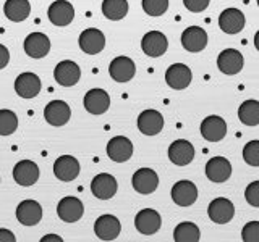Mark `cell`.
<instances>
[{
  "label": "cell",
  "mask_w": 259,
  "mask_h": 242,
  "mask_svg": "<svg viewBox=\"0 0 259 242\" xmlns=\"http://www.w3.org/2000/svg\"><path fill=\"white\" fill-rule=\"evenodd\" d=\"M102 13L110 21L123 20L128 13V0H104Z\"/></svg>",
  "instance_id": "obj_31"
},
{
  "label": "cell",
  "mask_w": 259,
  "mask_h": 242,
  "mask_svg": "<svg viewBox=\"0 0 259 242\" xmlns=\"http://www.w3.org/2000/svg\"><path fill=\"white\" fill-rule=\"evenodd\" d=\"M241 239L245 242H259V221H249L243 226Z\"/></svg>",
  "instance_id": "obj_36"
},
{
  "label": "cell",
  "mask_w": 259,
  "mask_h": 242,
  "mask_svg": "<svg viewBox=\"0 0 259 242\" xmlns=\"http://www.w3.org/2000/svg\"><path fill=\"white\" fill-rule=\"evenodd\" d=\"M164 128V116L157 110H144L138 116V129L144 136H156Z\"/></svg>",
  "instance_id": "obj_24"
},
{
  "label": "cell",
  "mask_w": 259,
  "mask_h": 242,
  "mask_svg": "<svg viewBox=\"0 0 259 242\" xmlns=\"http://www.w3.org/2000/svg\"><path fill=\"white\" fill-rule=\"evenodd\" d=\"M254 47H256V50L259 52V31L254 34Z\"/></svg>",
  "instance_id": "obj_42"
},
{
  "label": "cell",
  "mask_w": 259,
  "mask_h": 242,
  "mask_svg": "<svg viewBox=\"0 0 259 242\" xmlns=\"http://www.w3.org/2000/svg\"><path fill=\"white\" fill-rule=\"evenodd\" d=\"M183 4L186 10H190L191 13H201L209 7L210 0H183Z\"/></svg>",
  "instance_id": "obj_38"
},
{
  "label": "cell",
  "mask_w": 259,
  "mask_h": 242,
  "mask_svg": "<svg viewBox=\"0 0 259 242\" xmlns=\"http://www.w3.org/2000/svg\"><path fill=\"white\" fill-rule=\"evenodd\" d=\"M71 116V108L68 107L67 102L63 100H52L47 103L44 108V118L49 125L52 126H65L70 121Z\"/></svg>",
  "instance_id": "obj_15"
},
{
  "label": "cell",
  "mask_w": 259,
  "mask_h": 242,
  "mask_svg": "<svg viewBox=\"0 0 259 242\" xmlns=\"http://www.w3.org/2000/svg\"><path fill=\"white\" fill-rule=\"evenodd\" d=\"M243 65H245V58L237 48H225L217 56V67L227 76L238 75L243 70Z\"/></svg>",
  "instance_id": "obj_6"
},
{
  "label": "cell",
  "mask_w": 259,
  "mask_h": 242,
  "mask_svg": "<svg viewBox=\"0 0 259 242\" xmlns=\"http://www.w3.org/2000/svg\"><path fill=\"white\" fill-rule=\"evenodd\" d=\"M207 215L210 218V221H214L217 224H227V223H230L235 216V205L229 199L217 197L209 204Z\"/></svg>",
  "instance_id": "obj_3"
},
{
  "label": "cell",
  "mask_w": 259,
  "mask_h": 242,
  "mask_svg": "<svg viewBox=\"0 0 259 242\" xmlns=\"http://www.w3.org/2000/svg\"><path fill=\"white\" fill-rule=\"evenodd\" d=\"M143 10L149 16H162L168 10V0H143Z\"/></svg>",
  "instance_id": "obj_34"
},
{
  "label": "cell",
  "mask_w": 259,
  "mask_h": 242,
  "mask_svg": "<svg viewBox=\"0 0 259 242\" xmlns=\"http://www.w3.org/2000/svg\"><path fill=\"white\" fill-rule=\"evenodd\" d=\"M191 79H193V73L185 63H174V65H170L165 71L167 84L168 87L175 89V91H183V89H186L191 84Z\"/></svg>",
  "instance_id": "obj_5"
},
{
  "label": "cell",
  "mask_w": 259,
  "mask_h": 242,
  "mask_svg": "<svg viewBox=\"0 0 259 242\" xmlns=\"http://www.w3.org/2000/svg\"><path fill=\"white\" fill-rule=\"evenodd\" d=\"M109 75L117 83H128L136 75V65L130 56H117L109 65Z\"/></svg>",
  "instance_id": "obj_10"
},
{
  "label": "cell",
  "mask_w": 259,
  "mask_h": 242,
  "mask_svg": "<svg viewBox=\"0 0 259 242\" xmlns=\"http://www.w3.org/2000/svg\"><path fill=\"white\" fill-rule=\"evenodd\" d=\"M141 48L148 56L157 58V56H162L167 52L168 40H167L164 32L149 31V32H146V34L143 36V39H141Z\"/></svg>",
  "instance_id": "obj_4"
},
{
  "label": "cell",
  "mask_w": 259,
  "mask_h": 242,
  "mask_svg": "<svg viewBox=\"0 0 259 242\" xmlns=\"http://www.w3.org/2000/svg\"><path fill=\"white\" fill-rule=\"evenodd\" d=\"M121 224L117 216L101 215L94 223V232L101 240H113L120 236Z\"/></svg>",
  "instance_id": "obj_17"
},
{
  "label": "cell",
  "mask_w": 259,
  "mask_h": 242,
  "mask_svg": "<svg viewBox=\"0 0 259 242\" xmlns=\"http://www.w3.org/2000/svg\"><path fill=\"white\" fill-rule=\"evenodd\" d=\"M162 226V218L157 210L143 208L135 216V228L143 236H152L156 234Z\"/></svg>",
  "instance_id": "obj_1"
},
{
  "label": "cell",
  "mask_w": 259,
  "mask_h": 242,
  "mask_svg": "<svg viewBox=\"0 0 259 242\" xmlns=\"http://www.w3.org/2000/svg\"><path fill=\"white\" fill-rule=\"evenodd\" d=\"M4 13L10 21L21 23L31 13V4L28 0H7L4 5Z\"/></svg>",
  "instance_id": "obj_29"
},
{
  "label": "cell",
  "mask_w": 259,
  "mask_h": 242,
  "mask_svg": "<svg viewBox=\"0 0 259 242\" xmlns=\"http://www.w3.org/2000/svg\"><path fill=\"white\" fill-rule=\"evenodd\" d=\"M243 158L249 166H259V141H249L243 147Z\"/></svg>",
  "instance_id": "obj_35"
},
{
  "label": "cell",
  "mask_w": 259,
  "mask_h": 242,
  "mask_svg": "<svg viewBox=\"0 0 259 242\" xmlns=\"http://www.w3.org/2000/svg\"><path fill=\"white\" fill-rule=\"evenodd\" d=\"M199 131L207 142H221L227 134V123L224 118L210 115L202 119Z\"/></svg>",
  "instance_id": "obj_12"
},
{
  "label": "cell",
  "mask_w": 259,
  "mask_h": 242,
  "mask_svg": "<svg viewBox=\"0 0 259 242\" xmlns=\"http://www.w3.org/2000/svg\"><path fill=\"white\" fill-rule=\"evenodd\" d=\"M194 158V147L193 144L185 139H177L170 144L168 147V160L177 166L190 165Z\"/></svg>",
  "instance_id": "obj_19"
},
{
  "label": "cell",
  "mask_w": 259,
  "mask_h": 242,
  "mask_svg": "<svg viewBox=\"0 0 259 242\" xmlns=\"http://www.w3.org/2000/svg\"><path fill=\"white\" fill-rule=\"evenodd\" d=\"M107 155L117 163H125L133 155V142L125 136H115L107 142Z\"/></svg>",
  "instance_id": "obj_8"
},
{
  "label": "cell",
  "mask_w": 259,
  "mask_h": 242,
  "mask_svg": "<svg viewBox=\"0 0 259 242\" xmlns=\"http://www.w3.org/2000/svg\"><path fill=\"white\" fill-rule=\"evenodd\" d=\"M49 240L62 242V237H59V236H55V234H49V236H46V237H42V239H40V242H49Z\"/></svg>",
  "instance_id": "obj_41"
},
{
  "label": "cell",
  "mask_w": 259,
  "mask_h": 242,
  "mask_svg": "<svg viewBox=\"0 0 259 242\" xmlns=\"http://www.w3.org/2000/svg\"><path fill=\"white\" fill-rule=\"evenodd\" d=\"M246 24V18L238 8H225L219 16V26L225 34H238Z\"/></svg>",
  "instance_id": "obj_14"
},
{
  "label": "cell",
  "mask_w": 259,
  "mask_h": 242,
  "mask_svg": "<svg viewBox=\"0 0 259 242\" xmlns=\"http://www.w3.org/2000/svg\"><path fill=\"white\" fill-rule=\"evenodd\" d=\"M39 166L31 160H21L13 166V179L23 188L36 184L39 179Z\"/></svg>",
  "instance_id": "obj_16"
},
{
  "label": "cell",
  "mask_w": 259,
  "mask_h": 242,
  "mask_svg": "<svg viewBox=\"0 0 259 242\" xmlns=\"http://www.w3.org/2000/svg\"><path fill=\"white\" fill-rule=\"evenodd\" d=\"M257 7H259V0H257Z\"/></svg>",
  "instance_id": "obj_43"
},
{
  "label": "cell",
  "mask_w": 259,
  "mask_h": 242,
  "mask_svg": "<svg viewBox=\"0 0 259 242\" xmlns=\"http://www.w3.org/2000/svg\"><path fill=\"white\" fill-rule=\"evenodd\" d=\"M54 174L63 183L75 181L79 174V161L71 155H62L54 163Z\"/></svg>",
  "instance_id": "obj_18"
},
{
  "label": "cell",
  "mask_w": 259,
  "mask_h": 242,
  "mask_svg": "<svg viewBox=\"0 0 259 242\" xmlns=\"http://www.w3.org/2000/svg\"><path fill=\"white\" fill-rule=\"evenodd\" d=\"M245 199L251 207L259 208V181H253L245 189Z\"/></svg>",
  "instance_id": "obj_37"
},
{
  "label": "cell",
  "mask_w": 259,
  "mask_h": 242,
  "mask_svg": "<svg viewBox=\"0 0 259 242\" xmlns=\"http://www.w3.org/2000/svg\"><path fill=\"white\" fill-rule=\"evenodd\" d=\"M16 218L24 226H34L42 220V207L36 200H23L16 207Z\"/></svg>",
  "instance_id": "obj_27"
},
{
  "label": "cell",
  "mask_w": 259,
  "mask_h": 242,
  "mask_svg": "<svg viewBox=\"0 0 259 242\" xmlns=\"http://www.w3.org/2000/svg\"><path fill=\"white\" fill-rule=\"evenodd\" d=\"M51 50V39L44 32H31L24 39V52L31 58H44Z\"/></svg>",
  "instance_id": "obj_23"
},
{
  "label": "cell",
  "mask_w": 259,
  "mask_h": 242,
  "mask_svg": "<svg viewBox=\"0 0 259 242\" xmlns=\"http://www.w3.org/2000/svg\"><path fill=\"white\" fill-rule=\"evenodd\" d=\"M182 45L185 50L198 53L207 47V32L199 26H190L182 34Z\"/></svg>",
  "instance_id": "obj_20"
},
{
  "label": "cell",
  "mask_w": 259,
  "mask_h": 242,
  "mask_svg": "<svg viewBox=\"0 0 259 242\" xmlns=\"http://www.w3.org/2000/svg\"><path fill=\"white\" fill-rule=\"evenodd\" d=\"M117 191H118V183L115 177L109 173L97 174L91 181V192L94 194V197L101 200L112 199L117 194Z\"/></svg>",
  "instance_id": "obj_13"
},
{
  "label": "cell",
  "mask_w": 259,
  "mask_h": 242,
  "mask_svg": "<svg viewBox=\"0 0 259 242\" xmlns=\"http://www.w3.org/2000/svg\"><path fill=\"white\" fill-rule=\"evenodd\" d=\"M79 48L88 55H97L104 50L105 47V36L104 32L96 28H88L79 34L78 39Z\"/></svg>",
  "instance_id": "obj_9"
},
{
  "label": "cell",
  "mask_w": 259,
  "mask_h": 242,
  "mask_svg": "<svg viewBox=\"0 0 259 242\" xmlns=\"http://www.w3.org/2000/svg\"><path fill=\"white\" fill-rule=\"evenodd\" d=\"M206 176L212 183H225L232 176V163L224 157H214L206 163Z\"/></svg>",
  "instance_id": "obj_28"
},
{
  "label": "cell",
  "mask_w": 259,
  "mask_h": 242,
  "mask_svg": "<svg viewBox=\"0 0 259 242\" xmlns=\"http://www.w3.org/2000/svg\"><path fill=\"white\" fill-rule=\"evenodd\" d=\"M84 213V205L78 197H63L57 205V215L63 223H76Z\"/></svg>",
  "instance_id": "obj_7"
},
{
  "label": "cell",
  "mask_w": 259,
  "mask_h": 242,
  "mask_svg": "<svg viewBox=\"0 0 259 242\" xmlns=\"http://www.w3.org/2000/svg\"><path fill=\"white\" fill-rule=\"evenodd\" d=\"M84 108L91 115H104L110 107V95L104 89H91L84 95Z\"/></svg>",
  "instance_id": "obj_26"
},
{
  "label": "cell",
  "mask_w": 259,
  "mask_h": 242,
  "mask_svg": "<svg viewBox=\"0 0 259 242\" xmlns=\"http://www.w3.org/2000/svg\"><path fill=\"white\" fill-rule=\"evenodd\" d=\"M201 239L199 228L191 221H183L174 229L175 242H198Z\"/></svg>",
  "instance_id": "obj_32"
},
{
  "label": "cell",
  "mask_w": 259,
  "mask_h": 242,
  "mask_svg": "<svg viewBox=\"0 0 259 242\" xmlns=\"http://www.w3.org/2000/svg\"><path fill=\"white\" fill-rule=\"evenodd\" d=\"M47 16L52 24L55 26H68V24L75 18V8L67 0H55V2L49 7Z\"/></svg>",
  "instance_id": "obj_22"
},
{
  "label": "cell",
  "mask_w": 259,
  "mask_h": 242,
  "mask_svg": "<svg viewBox=\"0 0 259 242\" xmlns=\"http://www.w3.org/2000/svg\"><path fill=\"white\" fill-rule=\"evenodd\" d=\"M8 62H10V52L4 44H0V70H4Z\"/></svg>",
  "instance_id": "obj_39"
},
{
  "label": "cell",
  "mask_w": 259,
  "mask_h": 242,
  "mask_svg": "<svg viewBox=\"0 0 259 242\" xmlns=\"http://www.w3.org/2000/svg\"><path fill=\"white\" fill-rule=\"evenodd\" d=\"M18 128V116L12 110H0V136H10Z\"/></svg>",
  "instance_id": "obj_33"
},
{
  "label": "cell",
  "mask_w": 259,
  "mask_h": 242,
  "mask_svg": "<svg viewBox=\"0 0 259 242\" xmlns=\"http://www.w3.org/2000/svg\"><path fill=\"white\" fill-rule=\"evenodd\" d=\"M132 184L138 194L149 196V194L156 192L159 188V176L151 168H140L138 171H135L132 177Z\"/></svg>",
  "instance_id": "obj_2"
},
{
  "label": "cell",
  "mask_w": 259,
  "mask_h": 242,
  "mask_svg": "<svg viewBox=\"0 0 259 242\" xmlns=\"http://www.w3.org/2000/svg\"><path fill=\"white\" fill-rule=\"evenodd\" d=\"M170 196L178 207H191L198 200V188L194 183L182 179L174 184Z\"/></svg>",
  "instance_id": "obj_11"
},
{
  "label": "cell",
  "mask_w": 259,
  "mask_h": 242,
  "mask_svg": "<svg viewBox=\"0 0 259 242\" xmlns=\"http://www.w3.org/2000/svg\"><path fill=\"white\" fill-rule=\"evenodd\" d=\"M55 81L63 87L75 86L81 78V70L73 60H63L54 70Z\"/></svg>",
  "instance_id": "obj_21"
},
{
  "label": "cell",
  "mask_w": 259,
  "mask_h": 242,
  "mask_svg": "<svg viewBox=\"0 0 259 242\" xmlns=\"http://www.w3.org/2000/svg\"><path fill=\"white\" fill-rule=\"evenodd\" d=\"M15 240H16V237L12 231H8L5 228L0 229V242H15Z\"/></svg>",
  "instance_id": "obj_40"
},
{
  "label": "cell",
  "mask_w": 259,
  "mask_h": 242,
  "mask_svg": "<svg viewBox=\"0 0 259 242\" xmlns=\"http://www.w3.org/2000/svg\"><path fill=\"white\" fill-rule=\"evenodd\" d=\"M15 92L23 99H34L40 92V79L36 73H21L15 79Z\"/></svg>",
  "instance_id": "obj_25"
},
{
  "label": "cell",
  "mask_w": 259,
  "mask_h": 242,
  "mask_svg": "<svg viewBox=\"0 0 259 242\" xmlns=\"http://www.w3.org/2000/svg\"><path fill=\"white\" fill-rule=\"evenodd\" d=\"M238 119L246 126L259 125V100L249 99L238 107Z\"/></svg>",
  "instance_id": "obj_30"
}]
</instances>
